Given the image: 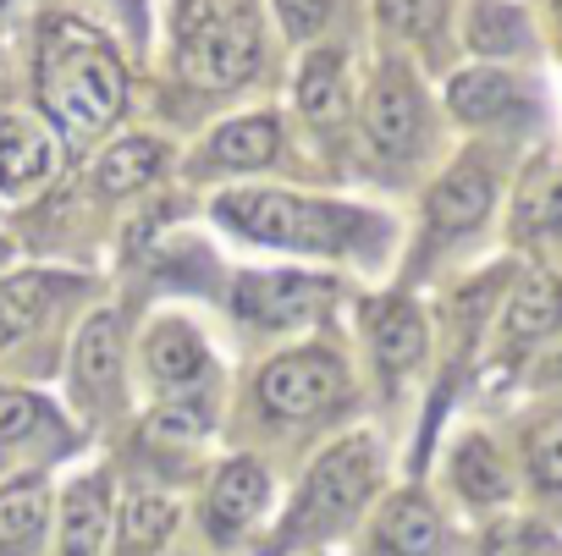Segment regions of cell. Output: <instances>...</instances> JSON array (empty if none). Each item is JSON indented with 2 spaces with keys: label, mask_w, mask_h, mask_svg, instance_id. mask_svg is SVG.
<instances>
[{
  "label": "cell",
  "mask_w": 562,
  "mask_h": 556,
  "mask_svg": "<svg viewBox=\"0 0 562 556\" xmlns=\"http://www.w3.org/2000/svg\"><path fill=\"white\" fill-rule=\"evenodd\" d=\"M40 94H45V111L67 133H94L116 122L127 100V78L111 45L94 39L83 23H50L45 56H40Z\"/></svg>",
  "instance_id": "6da1fadb"
},
{
  "label": "cell",
  "mask_w": 562,
  "mask_h": 556,
  "mask_svg": "<svg viewBox=\"0 0 562 556\" xmlns=\"http://www.w3.org/2000/svg\"><path fill=\"white\" fill-rule=\"evenodd\" d=\"M215 215L226 226H237L254 242H276V248H315V253H337L359 237V226H375L359 209H337V204H315V198H288V193H226L215 204Z\"/></svg>",
  "instance_id": "7a4b0ae2"
},
{
  "label": "cell",
  "mask_w": 562,
  "mask_h": 556,
  "mask_svg": "<svg viewBox=\"0 0 562 556\" xmlns=\"http://www.w3.org/2000/svg\"><path fill=\"white\" fill-rule=\"evenodd\" d=\"M342 397V364L321 348L310 353H281L276 364H265L259 375V402L276 419H310L326 413Z\"/></svg>",
  "instance_id": "3957f363"
},
{
  "label": "cell",
  "mask_w": 562,
  "mask_h": 556,
  "mask_svg": "<svg viewBox=\"0 0 562 556\" xmlns=\"http://www.w3.org/2000/svg\"><path fill=\"white\" fill-rule=\"evenodd\" d=\"M259 67V34L248 18H215L182 45V78L204 94H226L248 83Z\"/></svg>",
  "instance_id": "277c9868"
},
{
  "label": "cell",
  "mask_w": 562,
  "mask_h": 556,
  "mask_svg": "<svg viewBox=\"0 0 562 556\" xmlns=\"http://www.w3.org/2000/svg\"><path fill=\"white\" fill-rule=\"evenodd\" d=\"M370 479H375L370 441H342V446H331V452L310 468V485H304V501H299V512H293V529H315V523L348 518V512L370 496Z\"/></svg>",
  "instance_id": "5b68a950"
},
{
  "label": "cell",
  "mask_w": 562,
  "mask_h": 556,
  "mask_svg": "<svg viewBox=\"0 0 562 556\" xmlns=\"http://www.w3.org/2000/svg\"><path fill=\"white\" fill-rule=\"evenodd\" d=\"M326 304H331V282H321V275L270 270V275H243L237 282V309L259 326H299V320H315Z\"/></svg>",
  "instance_id": "8992f818"
},
{
  "label": "cell",
  "mask_w": 562,
  "mask_h": 556,
  "mask_svg": "<svg viewBox=\"0 0 562 556\" xmlns=\"http://www.w3.org/2000/svg\"><path fill=\"white\" fill-rule=\"evenodd\" d=\"M364 133L386 155H408L414 149V138H419V94H414V83L397 67L370 83V94H364Z\"/></svg>",
  "instance_id": "52a82bcc"
},
{
  "label": "cell",
  "mask_w": 562,
  "mask_h": 556,
  "mask_svg": "<svg viewBox=\"0 0 562 556\" xmlns=\"http://www.w3.org/2000/svg\"><path fill=\"white\" fill-rule=\"evenodd\" d=\"M72 375H78V392H89V397H111V392H116V375H122V331H116V315L83 320V331H78V342H72Z\"/></svg>",
  "instance_id": "ba28073f"
},
{
  "label": "cell",
  "mask_w": 562,
  "mask_h": 556,
  "mask_svg": "<svg viewBox=\"0 0 562 556\" xmlns=\"http://www.w3.org/2000/svg\"><path fill=\"white\" fill-rule=\"evenodd\" d=\"M56 149L29 116H0V188H29L50 177Z\"/></svg>",
  "instance_id": "9c48e42d"
},
{
  "label": "cell",
  "mask_w": 562,
  "mask_h": 556,
  "mask_svg": "<svg viewBox=\"0 0 562 556\" xmlns=\"http://www.w3.org/2000/svg\"><path fill=\"white\" fill-rule=\"evenodd\" d=\"M259 507H265V468L248 463V457L226 463V468L215 474V490H210V529H215V534H232V529H243Z\"/></svg>",
  "instance_id": "30bf717a"
},
{
  "label": "cell",
  "mask_w": 562,
  "mask_h": 556,
  "mask_svg": "<svg viewBox=\"0 0 562 556\" xmlns=\"http://www.w3.org/2000/svg\"><path fill=\"white\" fill-rule=\"evenodd\" d=\"M485 209H491V177L480 166L447 171L436 182V193H430V220L441 231H469L474 220H485Z\"/></svg>",
  "instance_id": "8fae6325"
},
{
  "label": "cell",
  "mask_w": 562,
  "mask_h": 556,
  "mask_svg": "<svg viewBox=\"0 0 562 556\" xmlns=\"http://www.w3.org/2000/svg\"><path fill=\"white\" fill-rule=\"evenodd\" d=\"M105 518H111V496H105V479H78L67 490V507H61V551L67 556H100V540H105Z\"/></svg>",
  "instance_id": "7c38bea8"
},
{
  "label": "cell",
  "mask_w": 562,
  "mask_h": 556,
  "mask_svg": "<svg viewBox=\"0 0 562 556\" xmlns=\"http://www.w3.org/2000/svg\"><path fill=\"white\" fill-rule=\"evenodd\" d=\"M381 545L392 556H436L441 551V518L425 496H397L381 512Z\"/></svg>",
  "instance_id": "4fadbf2b"
},
{
  "label": "cell",
  "mask_w": 562,
  "mask_h": 556,
  "mask_svg": "<svg viewBox=\"0 0 562 556\" xmlns=\"http://www.w3.org/2000/svg\"><path fill=\"white\" fill-rule=\"evenodd\" d=\"M144 364L155 370V381H171V386H188V381H199L204 375V342L193 337V326H182V320H166V326H155L149 331V342H144Z\"/></svg>",
  "instance_id": "5bb4252c"
},
{
  "label": "cell",
  "mask_w": 562,
  "mask_h": 556,
  "mask_svg": "<svg viewBox=\"0 0 562 556\" xmlns=\"http://www.w3.org/2000/svg\"><path fill=\"white\" fill-rule=\"evenodd\" d=\"M50 518V496L40 479H12L0 490V551H29L45 534Z\"/></svg>",
  "instance_id": "9a60e30c"
},
{
  "label": "cell",
  "mask_w": 562,
  "mask_h": 556,
  "mask_svg": "<svg viewBox=\"0 0 562 556\" xmlns=\"http://www.w3.org/2000/svg\"><path fill=\"white\" fill-rule=\"evenodd\" d=\"M557 326H562V282H551V275H524L513 304H507V337L535 342Z\"/></svg>",
  "instance_id": "2e32d148"
},
{
  "label": "cell",
  "mask_w": 562,
  "mask_h": 556,
  "mask_svg": "<svg viewBox=\"0 0 562 556\" xmlns=\"http://www.w3.org/2000/svg\"><path fill=\"white\" fill-rule=\"evenodd\" d=\"M56 304V282L50 275H12V282H0V348H12L23 331H34Z\"/></svg>",
  "instance_id": "e0dca14e"
},
{
  "label": "cell",
  "mask_w": 562,
  "mask_h": 556,
  "mask_svg": "<svg viewBox=\"0 0 562 556\" xmlns=\"http://www.w3.org/2000/svg\"><path fill=\"white\" fill-rule=\"evenodd\" d=\"M513 100H518L513 78H502V72H491V67L458 72L452 89H447V105H452L458 122H496L502 111H513Z\"/></svg>",
  "instance_id": "ac0fdd59"
},
{
  "label": "cell",
  "mask_w": 562,
  "mask_h": 556,
  "mask_svg": "<svg viewBox=\"0 0 562 556\" xmlns=\"http://www.w3.org/2000/svg\"><path fill=\"white\" fill-rule=\"evenodd\" d=\"M370 337H375V353L386 370H414L425 359V320L414 304H381Z\"/></svg>",
  "instance_id": "d6986e66"
},
{
  "label": "cell",
  "mask_w": 562,
  "mask_h": 556,
  "mask_svg": "<svg viewBox=\"0 0 562 556\" xmlns=\"http://www.w3.org/2000/svg\"><path fill=\"white\" fill-rule=\"evenodd\" d=\"M299 105H304V116H310V122H337V116L348 111L342 56L321 50V56H310V61H304V72H299Z\"/></svg>",
  "instance_id": "ffe728a7"
},
{
  "label": "cell",
  "mask_w": 562,
  "mask_h": 556,
  "mask_svg": "<svg viewBox=\"0 0 562 556\" xmlns=\"http://www.w3.org/2000/svg\"><path fill=\"white\" fill-rule=\"evenodd\" d=\"M276 144H281V127H276L270 116H243V122H226V127L215 133V160L248 171V166L276 160Z\"/></svg>",
  "instance_id": "44dd1931"
},
{
  "label": "cell",
  "mask_w": 562,
  "mask_h": 556,
  "mask_svg": "<svg viewBox=\"0 0 562 556\" xmlns=\"http://www.w3.org/2000/svg\"><path fill=\"white\" fill-rule=\"evenodd\" d=\"M469 45L480 56H513L529 45V23L518 7H502V0H480L474 18H469Z\"/></svg>",
  "instance_id": "7402d4cb"
},
{
  "label": "cell",
  "mask_w": 562,
  "mask_h": 556,
  "mask_svg": "<svg viewBox=\"0 0 562 556\" xmlns=\"http://www.w3.org/2000/svg\"><path fill=\"white\" fill-rule=\"evenodd\" d=\"M160 171V144L155 138H122L105 160H100V188L105 193H133V188H149V177Z\"/></svg>",
  "instance_id": "603a6c76"
},
{
  "label": "cell",
  "mask_w": 562,
  "mask_h": 556,
  "mask_svg": "<svg viewBox=\"0 0 562 556\" xmlns=\"http://www.w3.org/2000/svg\"><path fill=\"white\" fill-rule=\"evenodd\" d=\"M452 479L469 501H502L507 496V474H502V457L491 452V441H463L458 457H452Z\"/></svg>",
  "instance_id": "cb8c5ba5"
},
{
  "label": "cell",
  "mask_w": 562,
  "mask_h": 556,
  "mask_svg": "<svg viewBox=\"0 0 562 556\" xmlns=\"http://www.w3.org/2000/svg\"><path fill=\"white\" fill-rule=\"evenodd\" d=\"M171 529H177V501H166V496H127L122 545H127L133 556H138V551H155Z\"/></svg>",
  "instance_id": "d4e9b609"
},
{
  "label": "cell",
  "mask_w": 562,
  "mask_h": 556,
  "mask_svg": "<svg viewBox=\"0 0 562 556\" xmlns=\"http://www.w3.org/2000/svg\"><path fill=\"white\" fill-rule=\"evenodd\" d=\"M447 18V0H381V23L403 39H430Z\"/></svg>",
  "instance_id": "484cf974"
},
{
  "label": "cell",
  "mask_w": 562,
  "mask_h": 556,
  "mask_svg": "<svg viewBox=\"0 0 562 556\" xmlns=\"http://www.w3.org/2000/svg\"><path fill=\"white\" fill-rule=\"evenodd\" d=\"M204 430H210V408H204V402H166V408L149 419V441H171V446L199 441Z\"/></svg>",
  "instance_id": "4316f807"
},
{
  "label": "cell",
  "mask_w": 562,
  "mask_h": 556,
  "mask_svg": "<svg viewBox=\"0 0 562 556\" xmlns=\"http://www.w3.org/2000/svg\"><path fill=\"white\" fill-rule=\"evenodd\" d=\"M524 231H557L562 226V177H535V188L518 204Z\"/></svg>",
  "instance_id": "83f0119b"
},
{
  "label": "cell",
  "mask_w": 562,
  "mask_h": 556,
  "mask_svg": "<svg viewBox=\"0 0 562 556\" xmlns=\"http://www.w3.org/2000/svg\"><path fill=\"white\" fill-rule=\"evenodd\" d=\"M529 468L546 490H562V419H551L529 435Z\"/></svg>",
  "instance_id": "f1b7e54d"
},
{
  "label": "cell",
  "mask_w": 562,
  "mask_h": 556,
  "mask_svg": "<svg viewBox=\"0 0 562 556\" xmlns=\"http://www.w3.org/2000/svg\"><path fill=\"white\" fill-rule=\"evenodd\" d=\"M276 12H281V23H288L293 39H315L331 23L337 0H276Z\"/></svg>",
  "instance_id": "f546056e"
},
{
  "label": "cell",
  "mask_w": 562,
  "mask_h": 556,
  "mask_svg": "<svg viewBox=\"0 0 562 556\" xmlns=\"http://www.w3.org/2000/svg\"><path fill=\"white\" fill-rule=\"evenodd\" d=\"M40 397H29V392H0V446L7 441H23L34 424H40Z\"/></svg>",
  "instance_id": "4dcf8cb0"
},
{
  "label": "cell",
  "mask_w": 562,
  "mask_h": 556,
  "mask_svg": "<svg viewBox=\"0 0 562 556\" xmlns=\"http://www.w3.org/2000/svg\"><path fill=\"white\" fill-rule=\"evenodd\" d=\"M480 556H557V545L540 529H496Z\"/></svg>",
  "instance_id": "1f68e13d"
},
{
  "label": "cell",
  "mask_w": 562,
  "mask_h": 556,
  "mask_svg": "<svg viewBox=\"0 0 562 556\" xmlns=\"http://www.w3.org/2000/svg\"><path fill=\"white\" fill-rule=\"evenodd\" d=\"M7 253H12V242H7V237H0V264H7Z\"/></svg>",
  "instance_id": "d6a6232c"
}]
</instances>
